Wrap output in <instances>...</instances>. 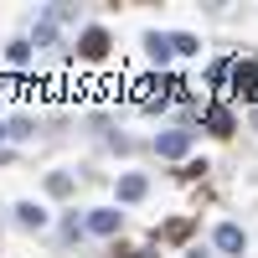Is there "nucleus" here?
Masks as SVG:
<instances>
[{"label":"nucleus","instance_id":"nucleus-1","mask_svg":"<svg viewBox=\"0 0 258 258\" xmlns=\"http://www.w3.org/2000/svg\"><path fill=\"white\" fill-rule=\"evenodd\" d=\"M83 227H88L93 238H114V232L124 227V212L119 207H93L88 217H83Z\"/></svg>","mask_w":258,"mask_h":258},{"label":"nucleus","instance_id":"nucleus-2","mask_svg":"<svg viewBox=\"0 0 258 258\" xmlns=\"http://www.w3.org/2000/svg\"><path fill=\"white\" fill-rule=\"evenodd\" d=\"M78 57H83V62H103V57H109V31H103V26H88V31L78 36Z\"/></svg>","mask_w":258,"mask_h":258},{"label":"nucleus","instance_id":"nucleus-3","mask_svg":"<svg viewBox=\"0 0 258 258\" xmlns=\"http://www.w3.org/2000/svg\"><path fill=\"white\" fill-rule=\"evenodd\" d=\"M202 124H207V135H217V140H227L232 129H238V119H232L227 103H207V109H202Z\"/></svg>","mask_w":258,"mask_h":258},{"label":"nucleus","instance_id":"nucleus-4","mask_svg":"<svg viewBox=\"0 0 258 258\" xmlns=\"http://www.w3.org/2000/svg\"><path fill=\"white\" fill-rule=\"evenodd\" d=\"M191 150V129H165V135H155V155L160 160H181Z\"/></svg>","mask_w":258,"mask_h":258},{"label":"nucleus","instance_id":"nucleus-5","mask_svg":"<svg viewBox=\"0 0 258 258\" xmlns=\"http://www.w3.org/2000/svg\"><path fill=\"white\" fill-rule=\"evenodd\" d=\"M212 243H217V253H248V232L238 222H217V232H212Z\"/></svg>","mask_w":258,"mask_h":258},{"label":"nucleus","instance_id":"nucleus-6","mask_svg":"<svg viewBox=\"0 0 258 258\" xmlns=\"http://www.w3.org/2000/svg\"><path fill=\"white\" fill-rule=\"evenodd\" d=\"M232 93L248 98V103H258V62H243L238 57V68H232Z\"/></svg>","mask_w":258,"mask_h":258},{"label":"nucleus","instance_id":"nucleus-7","mask_svg":"<svg viewBox=\"0 0 258 258\" xmlns=\"http://www.w3.org/2000/svg\"><path fill=\"white\" fill-rule=\"evenodd\" d=\"M145 57L155 62V68H165V62L176 57V47H170V36H165V31H145Z\"/></svg>","mask_w":258,"mask_h":258},{"label":"nucleus","instance_id":"nucleus-8","mask_svg":"<svg viewBox=\"0 0 258 258\" xmlns=\"http://www.w3.org/2000/svg\"><path fill=\"white\" fill-rule=\"evenodd\" d=\"M119 202H145V191H150V181L140 176V170H129V176H119Z\"/></svg>","mask_w":258,"mask_h":258},{"label":"nucleus","instance_id":"nucleus-9","mask_svg":"<svg viewBox=\"0 0 258 258\" xmlns=\"http://www.w3.org/2000/svg\"><path fill=\"white\" fill-rule=\"evenodd\" d=\"M16 222L41 232V227H47V207H36V202H16Z\"/></svg>","mask_w":258,"mask_h":258},{"label":"nucleus","instance_id":"nucleus-10","mask_svg":"<svg viewBox=\"0 0 258 258\" xmlns=\"http://www.w3.org/2000/svg\"><path fill=\"white\" fill-rule=\"evenodd\" d=\"M232 68H238V57H222V62H212V68H207V83H212V88H222V83L232 78Z\"/></svg>","mask_w":258,"mask_h":258},{"label":"nucleus","instance_id":"nucleus-11","mask_svg":"<svg viewBox=\"0 0 258 258\" xmlns=\"http://www.w3.org/2000/svg\"><path fill=\"white\" fill-rule=\"evenodd\" d=\"M170 47H176L181 57H197V52H202V41L191 36V31H170Z\"/></svg>","mask_w":258,"mask_h":258},{"label":"nucleus","instance_id":"nucleus-12","mask_svg":"<svg viewBox=\"0 0 258 258\" xmlns=\"http://www.w3.org/2000/svg\"><path fill=\"white\" fill-rule=\"evenodd\" d=\"M6 62H11V68H26V62H31V41H11V47H6Z\"/></svg>","mask_w":258,"mask_h":258},{"label":"nucleus","instance_id":"nucleus-13","mask_svg":"<svg viewBox=\"0 0 258 258\" xmlns=\"http://www.w3.org/2000/svg\"><path fill=\"white\" fill-rule=\"evenodd\" d=\"M186 232H191V217H176V222H165V227H160V238H165V243H181Z\"/></svg>","mask_w":258,"mask_h":258},{"label":"nucleus","instance_id":"nucleus-14","mask_svg":"<svg viewBox=\"0 0 258 258\" xmlns=\"http://www.w3.org/2000/svg\"><path fill=\"white\" fill-rule=\"evenodd\" d=\"M47 191H52V197H68V191H73V176H68V170H52V176H47Z\"/></svg>","mask_w":258,"mask_h":258},{"label":"nucleus","instance_id":"nucleus-15","mask_svg":"<svg viewBox=\"0 0 258 258\" xmlns=\"http://www.w3.org/2000/svg\"><path fill=\"white\" fill-rule=\"evenodd\" d=\"M207 170H212L207 160H186V165H181V181H197V176H207Z\"/></svg>","mask_w":258,"mask_h":258},{"label":"nucleus","instance_id":"nucleus-16","mask_svg":"<svg viewBox=\"0 0 258 258\" xmlns=\"http://www.w3.org/2000/svg\"><path fill=\"white\" fill-rule=\"evenodd\" d=\"M109 258H150V253H135V248H119V243H114V253H109Z\"/></svg>","mask_w":258,"mask_h":258},{"label":"nucleus","instance_id":"nucleus-17","mask_svg":"<svg viewBox=\"0 0 258 258\" xmlns=\"http://www.w3.org/2000/svg\"><path fill=\"white\" fill-rule=\"evenodd\" d=\"M186 258H212V253H207V248H191V253H186Z\"/></svg>","mask_w":258,"mask_h":258},{"label":"nucleus","instance_id":"nucleus-18","mask_svg":"<svg viewBox=\"0 0 258 258\" xmlns=\"http://www.w3.org/2000/svg\"><path fill=\"white\" fill-rule=\"evenodd\" d=\"M6 135H11V124H0V140H6Z\"/></svg>","mask_w":258,"mask_h":258},{"label":"nucleus","instance_id":"nucleus-19","mask_svg":"<svg viewBox=\"0 0 258 258\" xmlns=\"http://www.w3.org/2000/svg\"><path fill=\"white\" fill-rule=\"evenodd\" d=\"M253 129H258V114H253Z\"/></svg>","mask_w":258,"mask_h":258}]
</instances>
